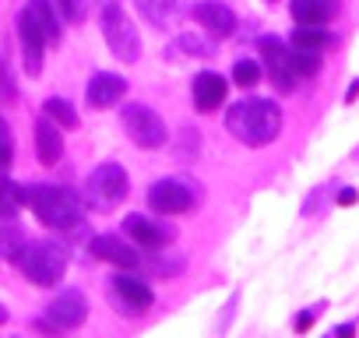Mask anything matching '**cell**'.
I'll list each match as a JSON object with an SVG mask.
<instances>
[{
    "mask_svg": "<svg viewBox=\"0 0 359 338\" xmlns=\"http://www.w3.org/2000/svg\"><path fill=\"white\" fill-rule=\"evenodd\" d=\"M226 127L236 141L250 148H264L282 130V109L271 99H243L226 113Z\"/></svg>",
    "mask_w": 359,
    "mask_h": 338,
    "instance_id": "obj_1",
    "label": "cell"
},
{
    "mask_svg": "<svg viewBox=\"0 0 359 338\" xmlns=\"http://www.w3.org/2000/svg\"><path fill=\"white\" fill-rule=\"evenodd\" d=\"M29 194V208L36 212V219L50 229H60V233H74L81 229V201L64 191V187H53V184H32L25 187Z\"/></svg>",
    "mask_w": 359,
    "mask_h": 338,
    "instance_id": "obj_2",
    "label": "cell"
},
{
    "mask_svg": "<svg viewBox=\"0 0 359 338\" xmlns=\"http://www.w3.org/2000/svg\"><path fill=\"white\" fill-rule=\"evenodd\" d=\"M18 268L22 275L32 282V285H60L64 275H67V250L53 240H36V243H25L22 254H18Z\"/></svg>",
    "mask_w": 359,
    "mask_h": 338,
    "instance_id": "obj_3",
    "label": "cell"
},
{
    "mask_svg": "<svg viewBox=\"0 0 359 338\" xmlns=\"http://www.w3.org/2000/svg\"><path fill=\"white\" fill-rule=\"evenodd\" d=\"M99 29H102V39H106V46L113 50L116 60L134 64V60L141 57V36H137L134 22L123 15V8L116 4V0H113V4H102V11H99Z\"/></svg>",
    "mask_w": 359,
    "mask_h": 338,
    "instance_id": "obj_4",
    "label": "cell"
},
{
    "mask_svg": "<svg viewBox=\"0 0 359 338\" xmlns=\"http://www.w3.org/2000/svg\"><path fill=\"white\" fill-rule=\"evenodd\" d=\"M85 198L99 212L116 208L127 198V173H123V165L120 162H106V165L92 169V177L85 180Z\"/></svg>",
    "mask_w": 359,
    "mask_h": 338,
    "instance_id": "obj_5",
    "label": "cell"
},
{
    "mask_svg": "<svg viewBox=\"0 0 359 338\" xmlns=\"http://www.w3.org/2000/svg\"><path fill=\"white\" fill-rule=\"evenodd\" d=\"M148 205L158 215H184L198 205V187L191 180H176V177L155 180L148 187Z\"/></svg>",
    "mask_w": 359,
    "mask_h": 338,
    "instance_id": "obj_6",
    "label": "cell"
},
{
    "mask_svg": "<svg viewBox=\"0 0 359 338\" xmlns=\"http://www.w3.org/2000/svg\"><path fill=\"white\" fill-rule=\"evenodd\" d=\"M120 120H123V130L130 134V141L137 148H148L151 151V148H162L165 144V123H162V116L151 106L130 102V106H123Z\"/></svg>",
    "mask_w": 359,
    "mask_h": 338,
    "instance_id": "obj_7",
    "label": "cell"
},
{
    "mask_svg": "<svg viewBox=\"0 0 359 338\" xmlns=\"http://www.w3.org/2000/svg\"><path fill=\"white\" fill-rule=\"evenodd\" d=\"M261 57H264V71L271 78V85L282 92V95H292L296 92V71H292V50L278 39V36H264L261 39Z\"/></svg>",
    "mask_w": 359,
    "mask_h": 338,
    "instance_id": "obj_8",
    "label": "cell"
},
{
    "mask_svg": "<svg viewBox=\"0 0 359 338\" xmlns=\"http://www.w3.org/2000/svg\"><path fill=\"white\" fill-rule=\"evenodd\" d=\"M85 317H88V299H85L78 289H64L57 299H50L43 327H53V331H71V327L85 324Z\"/></svg>",
    "mask_w": 359,
    "mask_h": 338,
    "instance_id": "obj_9",
    "label": "cell"
},
{
    "mask_svg": "<svg viewBox=\"0 0 359 338\" xmlns=\"http://www.w3.org/2000/svg\"><path fill=\"white\" fill-rule=\"evenodd\" d=\"M109 292L123 313H144L155 303V292L148 289V282H141L137 275H127V268H123V275L109 278Z\"/></svg>",
    "mask_w": 359,
    "mask_h": 338,
    "instance_id": "obj_10",
    "label": "cell"
},
{
    "mask_svg": "<svg viewBox=\"0 0 359 338\" xmlns=\"http://www.w3.org/2000/svg\"><path fill=\"white\" fill-rule=\"evenodd\" d=\"M18 43H22V57H25V74L29 78H39L43 74V53H46V36H43V29L32 22V15L22 8V15H18Z\"/></svg>",
    "mask_w": 359,
    "mask_h": 338,
    "instance_id": "obj_11",
    "label": "cell"
},
{
    "mask_svg": "<svg viewBox=\"0 0 359 338\" xmlns=\"http://www.w3.org/2000/svg\"><path fill=\"white\" fill-rule=\"evenodd\" d=\"M123 233L137 247H144V250H162L172 240V229L162 226V222H155V219H148V215H127L123 219Z\"/></svg>",
    "mask_w": 359,
    "mask_h": 338,
    "instance_id": "obj_12",
    "label": "cell"
},
{
    "mask_svg": "<svg viewBox=\"0 0 359 338\" xmlns=\"http://www.w3.org/2000/svg\"><path fill=\"white\" fill-rule=\"evenodd\" d=\"M191 15L212 39H229L236 32V15L226 4H219V0H205V4H198Z\"/></svg>",
    "mask_w": 359,
    "mask_h": 338,
    "instance_id": "obj_13",
    "label": "cell"
},
{
    "mask_svg": "<svg viewBox=\"0 0 359 338\" xmlns=\"http://www.w3.org/2000/svg\"><path fill=\"white\" fill-rule=\"evenodd\" d=\"M123 92H127V81H123L120 74H113V71H99V74L88 81L85 99H88V106L106 109V106H116V102L123 99Z\"/></svg>",
    "mask_w": 359,
    "mask_h": 338,
    "instance_id": "obj_14",
    "label": "cell"
},
{
    "mask_svg": "<svg viewBox=\"0 0 359 338\" xmlns=\"http://www.w3.org/2000/svg\"><path fill=\"white\" fill-rule=\"evenodd\" d=\"M226 92H229V85H226V78H222V74H215V71H201V74L194 78V85H191L194 106H198L201 113L219 109V106L226 102Z\"/></svg>",
    "mask_w": 359,
    "mask_h": 338,
    "instance_id": "obj_15",
    "label": "cell"
},
{
    "mask_svg": "<svg viewBox=\"0 0 359 338\" xmlns=\"http://www.w3.org/2000/svg\"><path fill=\"white\" fill-rule=\"evenodd\" d=\"M88 250H92L99 261H109V264H116V268H127V271L141 268V254H134V247L123 243L120 236H95V240L88 243Z\"/></svg>",
    "mask_w": 359,
    "mask_h": 338,
    "instance_id": "obj_16",
    "label": "cell"
},
{
    "mask_svg": "<svg viewBox=\"0 0 359 338\" xmlns=\"http://www.w3.org/2000/svg\"><path fill=\"white\" fill-rule=\"evenodd\" d=\"M36 155H39V162H43V165H57V162H60V155H64L60 127H57L46 113L36 120Z\"/></svg>",
    "mask_w": 359,
    "mask_h": 338,
    "instance_id": "obj_17",
    "label": "cell"
},
{
    "mask_svg": "<svg viewBox=\"0 0 359 338\" xmlns=\"http://www.w3.org/2000/svg\"><path fill=\"white\" fill-rule=\"evenodd\" d=\"M25 11H29V15H32V22L43 29V36H46V43H50V46H53V43H60V11H57L53 0H29Z\"/></svg>",
    "mask_w": 359,
    "mask_h": 338,
    "instance_id": "obj_18",
    "label": "cell"
},
{
    "mask_svg": "<svg viewBox=\"0 0 359 338\" xmlns=\"http://www.w3.org/2000/svg\"><path fill=\"white\" fill-rule=\"evenodd\" d=\"M289 11L296 25H324L334 15V0H292Z\"/></svg>",
    "mask_w": 359,
    "mask_h": 338,
    "instance_id": "obj_19",
    "label": "cell"
},
{
    "mask_svg": "<svg viewBox=\"0 0 359 338\" xmlns=\"http://www.w3.org/2000/svg\"><path fill=\"white\" fill-rule=\"evenodd\" d=\"M134 8L158 29H169L180 18V0H134Z\"/></svg>",
    "mask_w": 359,
    "mask_h": 338,
    "instance_id": "obj_20",
    "label": "cell"
},
{
    "mask_svg": "<svg viewBox=\"0 0 359 338\" xmlns=\"http://www.w3.org/2000/svg\"><path fill=\"white\" fill-rule=\"evenodd\" d=\"M22 205H29L25 187L15 184V180H8V177H0V219H8V222H11V219L18 215Z\"/></svg>",
    "mask_w": 359,
    "mask_h": 338,
    "instance_id": "obj_21",
    "label": "cell"
},
{
    "mask_svg": "<svg viewBox=\"0 0 359 338\" xmlns=\"http://www.w3.org/2000/svg\"><path fill=\"white\" fill-rule=\"evenodd\" d=\"M43 113H46L57 127H64V130H74V127H78V113H74V106H71L67 99H60V95L46 99V102H43Z\"/></svg>",
    "mask_w": 359,
    "mask_h": 338,
    "instance_id": "obj_22",
    "label": "cell"
},
{
    "mask_svg": "<svg viewBox=\"0 0 359 338\" xmlns=\"http://www.w3.org/2000/svg\"><path fill=\"white\" fill-rule=\"evenodd\" d=\"M25 240L15 226H8V219H0V261H18Z\"/></svg>",
    "mask_w": 359,
    "mask_h": 338,
    "instance_id": "obj_23",
    "label": "cell"
},
{
    "mask_svg": "<svg viewBox=\"0 0 359 338\" xmlns=\"http://www.w3.org/2000/svg\"><path fill=\"white\" fill-rule=\"evenodd\" d=\"M292 46H296V50H324V46H327L324 25H299V29L292 32Z\"/></svg>",
    "mask_w": 359,
    "mask_h": 338,
    "instance_id": "obj_24",
    "label": "cell"
},
{
    "mask_svg": "<svg viewBox=\"0 0 359 338\" xmlns=\"http://www.w3.org/2000/svg\"><path fill=\"white\" fill-rule=\"evenodd\" d=\"M292 50V71H296V78H317V71H320V50H296V46H289Z\"/></svg>",
    "mask_w": 359,
    "mask_h": 338,
    "instance_id": "obj_25",
    "label": "cell"
},
{
    "mask_svg": "<svg viewBox=\"0 0 359 338\" xmlns=\"http://www.w3.org/2000/svg\"><path fill=\"white\" fill-rule=\"evenodd\" d=\"M151 275H162V278H169V275H176L180 268H184V257L180 254H151L148 261H141Z\"/></svg>",
    "mask_w": 359,
    "mask_h": 338,
    "instance_id": "obj_26",
    "label": "cell"
},
{
    "mask_svg": "<svg viewBox=\"0 0 359 338\" xmlns=\"http://www.w3.org/2000/svg\"><path fill=\"white\" fill-rule=\"evenodd\" d=\"M18 99V85H15V71L11 64L0 57V106H11Z\"/></svg>",
    "mask_w": 359,
    "mask_h": 338,
    "instance_id": "obj_27",
    "label": "cell"
},
{
    "mask_svg": "<svg viewBox=\"0 0 359 338\" xmlns=\"http://www.w3.org/2000/svg\"><path fill=\"white\" fill-rule=\"evenodd\" d=\"M233 81H236L240 88H254V85L261 81V64H257V60H240V64L233 67Z\"/></svg>",
    "mask_w": 359,
    "mask_h": 338,
    "instance_id": "obj_28",
    "label": "cell"
},
{
    "mask_svg": "<svg viewBox=\"0 0 359 338\" xmlns=\"http://www.w3.org/2000/svg\"><path fill=\"white\" fill-rule=\"evenodd\" d=\"M176 46L184 50V53H191V57H212V53H215V43H208V39H201V36H194V32L180 36Z\"/></svg>",
    "mask_w": 359,
    "mask_h": 338,
    "instance_id": "obj_29",
    "label": "cell"
},
{
    "mask_svg": "<svg viewBox=\"0 0 359 338\" xmlns=\"http://www.w3.org/2000/svg\"><path fill=\"white\" fill-rule=\"evenodd\" d=\"M11 158H15V137H11L8 120L0 116V169H8V165H11Z\"/></svg>",
    "mask_w": 359,
    "mask_h": 338,
    "instance_id": "obj_30",
    "label": "cell"
},
{
    "mask_svg": "<svg viewBox=\"0 0 359 338\" xmlns=\"http://www.w3.org/2000/svg\"><path fill=\"white\" fill-rule=\"evenodd\" d=\"M53 4H57V11H60L64 22H81V18L88 15V4H85V0H53Z\"/></svg>",
    "mask_w": 359,
    "mask_h": 338,
    "instance_id": "obj_31",
    "label": "cell"
},
{
    "mask_svg": "<svg viewBox=\"0 0 359 338\" xmlns=\"http://www.w3.org/2000/svg\"><path fill=\"white\" fill-rule=\"evenodd\" d=\"M317 313H320V306H310L306 313H299V317H296V331H306V327L313 324V317H317Z\"/></svg>",
    "mask_w": 359,
    "mask_h": 338,
    "instance_id": "obj_32",
    "label": "cell"
},
{
    "mask_svg": "<svg viewBox=\"0 0 359 338\" xmlns=\"http://www.w3.org/2000/svg\"><path fill=\"white\" fill-rule=\"evenodd\" d=\"M355 201H359V194H355L352 187H345V191L338 194V205H355Z\"/></svg>",
    "mask_w": 359,
    "mask_h": 338,
    "instance_id": "obj_33",
    "label": "cell"
},
{
    "mask_svg": "<svg viewBox=\"0 0 359 338\" xmlns=\"http://www.w3.org/2000/svg\"><path fill=\"white\" fill-rule=\"evenodd\" d=\"M352 331H355V324H338L334 327V334H352Z\"/></svg>",
    "mask_w": 359,
    "mask_h": 338,
    "instance_id": "obj_34",
    "label": "cell"
},
{
    "mask_svg": "<svg viewBox=\"0 0 359 338\" xmlns=\"http://www.w3.org/2000/svg\"><path fill=\"white\" fill-rule=\"evenodd\" d=\"M355 95H359V81H352V88H348V95H345V99H348V102H352V99H355Z\"/></svg>",
    "mask_w": 359,
    "mask_h": 338,
    "instance_id": "obj_35",
    "label": "cell"
},
{
    "mask_svg": "<svg viewBox=\"0 0 359 338\" xmlns=\"http://www.w3.org/2000/svg\"><path fill=\"white\" fill-rule=\"evenodd\" d=\"M8 320V306H0V324H4Z\"/></svg>",
    "mask_w": 359,
    "mask_h": 338,
    "instance_id": "obj_36",
    "label": "cell"
},
{
    "mask_svg": "<svg viewBox=\"0 0 359 338\" xmlns=\"http://www.w3.org/2000/svg\"><path fill=\"white\" fill-rule=\"evenodd\" d=\"M99 4H113V0H99Z\"/></svg>",
    "mask_w": 359,
    "mask_h": 338,
    "instance_id": "obj_37",
    "label": "cell"
},
{
    "mask_svg": "<svg viewBox=\"0 0 359 338\" xmlns=\"http://www.w3.org/2000/svg\"><path fill=\"white\" fill-rule=\"evenodd\" d=\"M0 177H4V169H0Z\"/></svg>",
    "mask_w": 359,
    "mask_h": 338,
    "instance_id": "obj_38",
    "label": "cell"
}]
</instances>
